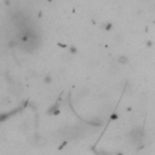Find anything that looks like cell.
<instances>
[{
    "mask_svg": "<svg viewBox=\"0 0 155 155\" xmlns=\"http://www.w3.org/2000/svg\"><path fill=\"white\" fill-rule=\"evenodd\" d=\"M119 62H121V63H125V62H127V59H125V57H120Z\"/></svg>",
    "mask_w": 155,
    "mask_h": 155,
    "instance_id": "2",
    "label": "cell"
},
{
    "mask_svg": "<svg viewBox=\"0 0 155 155\" xmlns=\"http://www.w3.org/2000/svg\"><path fill=\"white\" fill-rule=\"evenodd\" d=\"M130 137H131V139H132L133 143L138 144V143L142 141V138H143V130H142V128H134V130L131 132Z\"/></svg>",
    "mask_w": 155,
    "mask_h": 155,
    "instance_id": "1",
    "label": "cell"
}]
</instances>
